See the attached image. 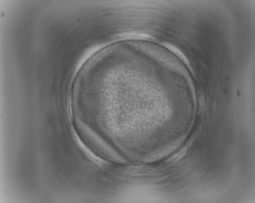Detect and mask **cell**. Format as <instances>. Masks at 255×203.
Listing matches in <instances>:
<instances>
[{"instance_id":"1","label":"cell","mask_w":255,"mask_h":203,"mask_svg":"<svg viewBox=\"0 0 255 203\" xmlns=\"http://www.w3.org/2000/svg\"><path fill=\"white\" fill-rule=\"evenodd\" d=\"M186 149H183L168 159V162H176L180 159L185 155Z\"/></svg>"}]
</instances>
